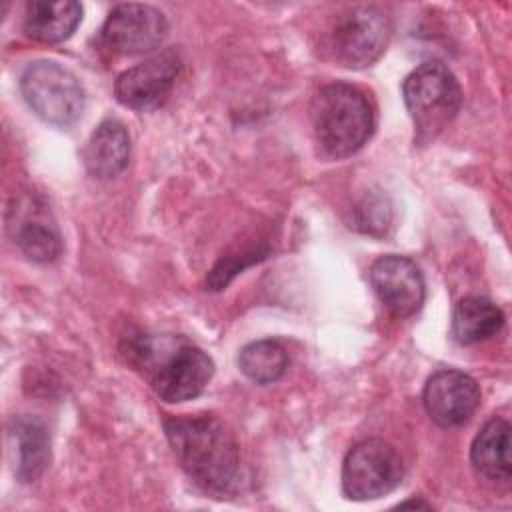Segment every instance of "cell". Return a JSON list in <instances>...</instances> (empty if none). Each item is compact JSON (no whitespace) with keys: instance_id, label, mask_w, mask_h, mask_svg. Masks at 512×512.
<instances>
[{"instance_id":"cell-1","label":"cell","mask_w":512,"mask_h":512,"mask_svg":"<svg viewBox=\"0 0 512 512\" xmlns=\"http://www.w3.org/2000/svg\"><path fill=\"white\" fill-rule=\"evenodd\" d=\"M164 432L180 466L200 488L216 494L232 488L240 472V448L218 416H166Z\"/></svg>"},{"instance_id":"cell-2","label":"cell","mask_w":512,"mask_h":512,"mask_svg":"<svg viewBox=\"0 0 512 512\" xmlns=\"http://www.w3.org/2000/svg\"><path fill=\"white\" fill-rule=\"evenodd\" d=\"M126 354L156 396L170 404L200 396L214 374L212 358L184 336L138 334Z\"/></svg>"},{"instance_id":"cell-3","label":"cell","mask_w":512,"mask_h":512,"mask_svg":"<svg viewBox=\"0 0 512 512\" xmlns=\"http://www.w3.org/2000/svg\"><path fill=\"white\" fill-rule=\"evenodd\" d=\"M310 116L320 148L332 158H346L358 152L376 126L368 94L346 82L320 88L312 100Z\"/></svg>"},{"instance_id":"cell-4","label":"cell","mask_w":512,"mask_h":512,"mask_svg":"<svg viewBox=\"0 0 512 512\" xmlns=\"http://www.w3.org/2000/svg\"><path fill=\"white\" fill-rule=\"evenodd\" d=\"M404 104L418 144L432 142L458 114L462 90L454 74L440 62H424L402 84Z\"/></svg>"},{"instance_id":"cell-5","label":"cell","mask_w":512,"mask_h":512,"mask_svg":"<svg viewBox=\"0 0 512 512\" xmlns=\"http://www.w3.org/2000/svg\"><path fill=\"white\" fill-rule=\"evenodd\" d=\"M20 90L32 112L54 126L74 124L84 110L80 82L52 60L32 62L20 78Z\"/></svg>"},{"instance_id":"cell-6","label":"cell","mask_w":512,"mask_h":512,"mask_svg":"<svg viewBox=\"0 0 512 512\" xmlns=\"http://www.w3.org/2000/svg\"><path fill=\"white\" fill-rule=\"evenodd\" d=\"M404 476L398 450L382 440L368 438L354 444L342 464V488L352 500H376L390 494Z\"/></svg>"},{"instance_id":"cell-7","label":"cell","mask_w":512,"mask_h":512,"mask_svg":"<svg viewBox=\"0 0 512 512\" xmlns=\"http://www.w3.org/2000/svg\"><path fill=\"white\" fill-rule=\"evenodd\" d=\"M392 34L390 18L376 6H354L338 16L332 30L334 56L348 68L376 62Z\"/></svg>"},{"instance_id":"cell-8","label":"cell","mask_w":512,"mask_h":512,"mask_svg":"<svg viewBox=\"0 0 512 512\" xmlns=\"http://www.w3.org/2000/svg\"><path fill=\"white\" fill-rule=\"evenodd\" d=\"M182 60L176 50L168 48L152 58L124 70L114 84V94L120 104L134 110H152L170 94Z\"/></svg>"},{"instance_id":"cell-9","label":"cell","mask_w":512,"mask_h":512,"mask_svg":"<svg viewBox=\"0 0 512 512\" xmlns=\"http://www.w3.org/2000/svg\"><path fill=\"white\" fill-rule=\"evenodd\" d=\"M168 34L160 10L148 4H118L102 26V42L120 54H142L158 48Z\"/></svg>"},{"instance_id":"cell-10","label":"cell","mask_w":512,"mask_h":512,"mask_svg":"<svg viewBox=\"0 0 512 512\" xmlns=\"http://www.w3.org/2000/svg\"><path fill=\"white\" fill-rule=\"evenodd\" d=\"M370 284L380 302L398 318L416 314L424 304V278L406 256L386 254L372 262Z\"/></svg>"},{"instance_id":"cell-11","label":"cell","mask_w":512,"mask_h":512,"mask_svg":"<svg viewBox=\"0 0 512 512\" xmlns=\"http://www.w3.org/2000/svg\"><path fill=\"white\" fill-rule=\"evenodd\" d=\"M424 408L428 416L444 428L470 420L480 404L478 382L460 370H438L424 386Z\"/></svg>"},{"instance_id":"cell-12","label":"cell","mask_w":512,"mask_h":512,"mask_svg":"<svg viewBox=\"0 0 512 512\" xmlns=\"http://www.w3.org/2000/svg\"><path fill=\"white\" fill-rule=\"evenodd\" d=\"M82 158L92 176L100 180L118 176L130 160V136L126 126L114 118L100 122L90 134Z\"/></svg>"},{"instance_id":"cell-13","label":"cell","mask_w":512,"mask_h":512,"mask_svg":"<svg viewBox=\"0 0 512 512\" xmlns=\"http://www.w3.org/2000/svg\"><path fill=\"white\" fill-rule=\"evenodd\" d=\"M14 452V474L22 482H34L50 462V434L34 416H16L8 428Z\"/></svg>"},{"instance_id":"cell-14","label":"cell","mask_w":512,"mask_h":512,"mask_svg":"<svg viewBox=\"0 0 512 512\" xmlns=\"http://www.w3.org/2000/svg\"><path fill=\"white\" fill-rule=\"evenodd\" d=\"M82 18V6L74 0H32L26 4L24 32L44 44H56L72 36Z\"/></svg>"},{"instance_id":"cell-15","label":"cell","mask_w":512,"mask_h":512,"mask_svg":"<svg viewBox=\"0 0 512 512\" xmlns=\"http://www.w3.org/2000/svg\"><path fill=\"white\" fill-rule=\"evenodd\" d=\"M470 460L484 478L500 482L510 480V424L504 418L494 416L480 428L470 448Z\"/></svg>"},{"instance_id":"cell-16","label":"cell","mask_w":512,"mask_h":512,"mask_svg":"<svg viewBox=\"0 0 512 512\" xmlns=\"http://www.w3.org/2000/svg\"><path fill=\"white\" fill-rule=\"evenodd\" d=\"M502 326V310L482 296H466L454 306L452 336L464 346L478 344L496 336Z\"/></svg>"},{"instance_id":"cell-17","label":"cell","mask_w":512,"mask_h":512,"mask_svg":"<svg viewBox=\"0 0 512 512\" xmlns=\"http://www.w3.org/2000/svg\"><path fill=\"white\" fill-rule=\"evenodd\" d=\"M10 226L14 228V242L26 258L34 262H52L60 256V236L38 206H26V210L20 212Z\"/></svg>"},{"instance_id":"cell-18","label":"cell","mask_w":512,"mask_h":512,"mask_svg":"<svg viewBox=\"0 0 512 512\" xmlns=\"http://www.w3.org/2000/svg\"><path fill=\"white\" fill-rule=\"evenodd\" d=\"M238 366L246 378L256 384L278 380L288 368V352L282 342L264 338L246 344L238 354Z\"/></svg>"},{"instance_id":"cell-19","label":"cell","mask_w":512,"mask_h":512,"mask_svg":"<svg viewBox=\"0 0 512 512\" xmlns=\"http://www.w3.org/2000/svg\"><path fill=\"white\" fill-rule=\"evenodd\" d=\"M432 508L428 502H424V500H406V502H400L398 504V508Z\"/></svg>"}]
</instances>
